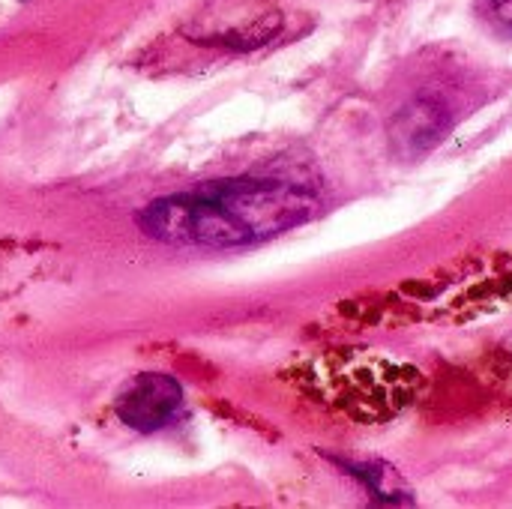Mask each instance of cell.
Wrapping results in <instances>:
<instances>
[{
  "label": "cell",
  "mask_w": 512,
  "mask_h": 509,
  "mask_svg": "<svg viewBox=\"0 0 512 509\" xmlns=\"http://www.w3.org/2000/svg\"><path fill=\"white\" fill-rule=\"evenodd\" d=\"M318 213L321 198L297 183L237 177L156 198L135 225L168 246L240 249L306 225Z\"/></svg>",
  "instance_id": "obj_1"
},
{
  "label": "cell",
  "mask_w": 512,
  "mask_h": 509,
  "mask_svg": "<svg viewBox=\"0 0 512 509\" xmlns=\"http://www.w3.org/2000/svg\"><path fill=\"white\" fill-rule=\"evenodd\" d=\"M183 408V387L165 372H144L132 378L117 396V417L135 432L165 429Z\"/></svg>",
  "instance_id": "obj_2"
},
{
  "label": "cell",
  "mask_w": 512,
  "mask_h": 509,
  "mask_svg": "<svg viewBox=\"0 0 512 509\" xmlns=\"http://www.w3.org/2000/svg\"><path fill=\"white\" fill-rule=\"evenodd\" d=\"M450 126H453L450 108L435 96H420L393 117L390 144L402 159H414L429 153L435 144H441Z\"/></svg>",
  "instance_id": "obj_3"
},
{
  "label": "cell",
  "mask_w": 512,
  "mask_h": 509,
  "mask_svg": "<svg viewBox=\"0 0 512 509\" xmlns=\"http://www.w3.org/2000/svg\"><path fill=\"white\" fill-rule=\"evenodd\" d=\"M483 6H486V15L498 27H504V30L512 33V0H483Z\"/></svg>",
  "instance_id": "obj_4"
}]
</instances>
